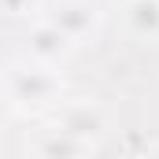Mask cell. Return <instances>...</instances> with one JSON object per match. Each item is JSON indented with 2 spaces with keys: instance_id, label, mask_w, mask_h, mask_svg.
I'll return each mask as SVG.
<instances>
[{
  "instance_id": "obj_1",
  "label": "cell",
  "mask_w": 159,
  "mask_h": 159,
  "mask_svg": "<svg viewBox=\"0 0 159 159\" xmlns=\"http://www.w3.org/2000/svg\"><path fill=\"white\" fill-rule=\"evenodd\" d=\"M0 89L7 93L11 107L15 111H30V115H48L63 96H67V85L59 67H48V63H34V59H11L4 70H0Z\"/></svg>"
},
{
  "instance_id": "obj_2",
  "label": "cell",
  "mask_w": 159,
  "mask_h": 159,
  "mask_svg": "<svg viewBox=\"0 0 159 159\" xmlns=\"http://www.w3.org/2000/svg\"><path fill=\"white\" fill-rule=\"evenodd\" d=\"M56 129H63V133H70L74 141H81L85 148H100L104 141H107V133H111V107L100 100V96H63L52 111H48V119Z\"/></svg>"
},
{
  "instance_id": "obj_3",
  "label": "cell",
  "mask_w": 159,
  "mask_h": 159,
  "mask_svg": "<svg viewBox=\"0 0 159 159\" xmlns=\"http://www.w3.org/2000/svg\"><path fill=\"white\" fill-rule=\"evenodd\" d=\"M37 19H44L52 30H59L78 48V44L96 37V30L104 22V11H100L96 0H52L44 11H37Z\"/></svg>"
},
{
  "instance_id": "obj_4",
  "label": "cell",
  "mask_w": 159,
  "mask_h": 159,
  "mask_svg": "<svg viewBox=\"0 0 159 159\" xmlns=\"http://www.w3.org/2000/svg\"><path fill=\"white\" fill-rule=\"evenodd\" d=\"M26 156L30 159H89L93 148H85L70 133L56 129L52 122H41L26 133Z\"/></svg>"
},
{
  "instance_id": "obj_5",
  "label": "cell",
  "mask_w": 159,
  "mask_h": 159,
  "mask_svg": "<svg viewBox=\"0 0 159 159\" xmlns=\"http://www.w3.org/2000/svg\"><path fill=\"white\" fill-rule=\"evenodd\" d=\"M74 52V44L63 37L59 30H52L44 19H37L26 34V59L34 63H48V67H63V59Z\"/></svg>"
},
{
  "instance_id": "obj_6",
  "label": "cell",
  "mask_w": 159,
  "mask_h": 159,
  "mask_svg": "<svg viewBox=\"0 0 159 159\" xmlns=\"http://www.w3.org/2000/svg\"><path fill=\"white\" fill-rule=\"evenodd\" d=\"M122 22L133 37L156 41L159 37V0H122Z\"/></svg>"
},
{
  "instance_id": "obj_7",
  "label": "cell",
  "mask_w": 159,
  "mask_h": 159,
  "mask_svg": "<svg viewBox=\"0 0 159 159\" xmlns=\"http://www.w3.org/2000/svg\"><path fill=\"white\" fill-rule=\"evenodd\" d=\"M37 7H41V0H0V11L4 15H30Z\"/></svg>"
},
{
  "instance_id": "obj_8",
  "label": "cell",
  "mask_w": 159,
  "mask_h": 159,
  "mask_svg": "<svg viewBox=\"0 0 159 159\" xmlns=\"http://www.w3.org/2000/svg\"><path fill=\"white\" fill-rule=\"evenodd\" d=\"M11 115H15V107H11V100H7V93L0 89V126H4V122L11 119Z\"/></svg>"
},
{
  "instance_id": "obj_9",
  "label": "cell",
  "mask_w": 159,
  "mask_h": 159,
  "mask_svg": "<svg viewBox=\"0 0 159 159\" xmlns=\"http://www.w3.org/2000/svg\"><path fill=\"white\" fill-rule=\"evenodd\" d=\"M144 159H159V144H152V148H148V156Z\"/></svg>"
}]
</instances>
